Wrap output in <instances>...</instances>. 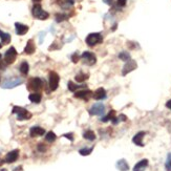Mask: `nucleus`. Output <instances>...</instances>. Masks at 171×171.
<instances>
[{
  "label": "nucleus",
  "instance_id": "obj_42",
  "mask_svg": "<svg viewBox=\"0 0 171 171\" xmlns=\"http://www.w3.org/2000/svg\"><path fill=\"white\" fill-rule=\"evenodd\" d=\"M1 47H2V44H1V43H0V48H1Z\"/></svg>",
  "mask_w": 171,
  "mask_h": 171
},
{
  "label": "nucleus",
  "instance_id": "obj_40",
  "mask_svg": "<svg viewBox=\"0 0 171 171\" xmlns=\"http://www.w3.org/2000/svg\"><path fill=\"white\" fill-rule=\"evenodd\" d=\"M126 117L125 116H123V114H121V116H120V118H119V120H123V121H126Z\"/></svg>",
  "mask_w": 171,
  "mask_h": 171
},
{
  "label": "nucleus",
  "instance_id": "obj_38",
  "mask_svg": "<svg viewBox=\"0 0 171 171\" xmlns=\"http://www.w3.org/2000/svg\"><path fill=\"white\" fill-rule=\"evenodd\" d=\"M103 2L106 3L107 6H112L113 3V0H103Z\"/></svg>",
  "mask_w": 171,
  "mask_h": 171
},
{
  "label": "nucleus",
  "instance_id": "obj_6",
  "mask_svg": "<svg viewBox=\"0 0 171 171\" xmlns=\"http://www.w3.org/2000/svg\"><path fill=\"white\" fill-rule=\"evenodd\" d=\"M17 58V50L15 47H10L8 50L6 52V54H4V62H6V64H12L15 62V60H16Z\"/></svg>",
  "mask_w": 171,
  "mask_h": 171
},
{
  "label": "nucleus",
  "instance_id": "obj_15",
  "mask_svg": "<svg viewBox=\"0 0 171 171\" xmlns=\"http://www.w3.org/2000/svg\"><path fill=\"white\" fill-rule=\"evenodd\" d=\"M36 50V45H35V42L33 39H29L27 43V46L24 48V53L27 55H33Z\"/></svg>",
  "mask_w": 171,
  "mask_h": 171
},
{
  "label": "nucleus",
  "instance_id": "obj_9",
  "mask_svg": "<svg viewBox=\"0 0 171 171\" xmlns=\"http://www.w3.org/2000/svg\"><path fill=\"white\" fill-rule=\"evenodd\" d=\"M104 111H105V106L103 105L102 103H98V104H94L91 106L88 112L91 116H102Z\"/></svg>",
  "mask_w": 171,
  "mask_h": 171
},
{
  "label": "nucleus",
  "instance_id": "obj_20",
  "mask_svg": "<svg viewBox=\"0 0 171 171\" xmlns=\"http://www.w3.org/2000/svg\"><path fill=\"white\" fill-rule=\"evenodd\" d=\"M116 167H117V169H119L120 171H128L129 170L128 163H127L126 160H124V158L119 160L118 162H117Z\"/></svg>",
  "mask_w": 171,
  "mask_h": 171
},
{
  "label": "nucleus",
  "instance_id": "obj_23",
  "mask_svg": "<svg viewBox=\"0 0 171 171\" xmlns=\"http://www.w3.org/2000/svg\"><path fill=\"white\" fill-rule=\"evenodd\" d=\"M29 65L27 62H22L21 65H20V73H21L23 76H27L29 74Z\"/></svg>",
  "mask_w": 171,
  "mask_h": 171
},
{
  "label": "nucleus",
  "instance_id": "obj_35",
  "mask_svg": "<svg viewBox=\"0 0 171 171\" xmlns=\"http://www.w3.org/2000/svg\"><path fill=\"white\" fill-rule=\"evenodd\" d=\"M38 150L40 152H44V151H46V146L44 144H39L38 145Z\"/></svg>",
  "mask_w": 171,
  "mask_h": 171
},
{
  "label": "nucleus",
  "instance_id": "obj_22",
  "mask_svg": "<svg viewBox=\"0 0 171 171\" xmlns=\"http://www.w3.org/2000/svg\"><path fill=\"white\" fill-rule=\"evenodd\" d=\"M83 137L87 141H95L96 140V134L92 130H86V131L83 133Z\"/></svg>",
  "mask_w": 171,
  "mask_h": 171
},
{
  "label": "nucleus",
  "instance_id": "obj_30",
  "mask_svg": "<svg viewBox=\"0 0 171 171\" xmlns=\"http://www.w3.org/2000/svg\"><path fill=\"white\" fill-rule=\"evenodd\" d=\"M119 59H121V60L123 61H129L130 60V55H129V53H127V52H122V53L119 54Z\"/></svg>",
  "mask_w": 171,
  "mask_h": 171
},
{
  "label": "nucleus",
  "instance_id": "obj_16",
  "mask_svg": "<svg viewBox=\"0 0 171 171\" xmlns=\"http://www.w3.org/2000/svg\"><path fill=\"white\" fill-rule=\"evenodd\" d=\"M145 134H146V132L145 131L137 132V133L133 137V139H132V142H133L135 145H137V146H144V143H143V137H145Z\"/></svg>",
  "mask_w": 171,
  "mask_h": 171
},
{
  "label": "nucleus",
  "instance_id": "obj_41",
  "mask_svg": "<svg viewBox=\"0 0 171 171\" xmlns=\"http://www.w3.org/2000/svg\"><path fill=\"white\" fill-rule=\"evenodd\" d=\"M33 1H34L35 3H39V2H41L42 0H33Z\"/></svg>",
  "mask_w": 171,
  "mask_h": 171
},
{
  "label": "nucleus",
  "instance_id": "obj_28",
  "mask_svg": "<svg viewBox=\"0 0 171 171\" xmlns=\"http://www.w3.org/2000/svg\"><path fill=\"white\" fill-rule=\"evenodd\" d=\"M56 139H57V137H56V134L54 133L53 131H48L47 133H46V135H45V140L50 143H53Z\"/></svg>",
  "mask_w": 171,
  "mask_h": 171
},
{
  "label": "nucleus",
  "instance_id": "obj_3",
  "mask_svg": "<svg viewBox=\"0 0 171 171\" xmlns=\"http://www.w3.org/2000/svg\"><path fill=\"white\" fill-rule=\"evenodd\" d=\"M85 42L88 46H95L97 44H101L103 42V36L100 33H91L86 37Z\"/></svg>",
  "mask_w": 171,
  "mask_h": 171
},
{
  "label": "nucleus",
  "instance_id": "obj_7",
  "mask_svg": "<svg viewBox=\"0 0 171 171\" xmlns=\"http://www.w3.org/2000/svg\"><path fill=\"white\" fill-rule=\"evenodd\" d=\"M81 58L82 60L84 61V63L87 64V65H94L97 62V57L91 52H84L81 55Z\"/></svg>",
  "mask_w": 171,
  "mask_h": 171
},
{
  "label": "nucleus",
  "instance_id": "obj_13",
  "mask_svg": "<svg viewBox=\"0 0 171 171\" xmlns=\"http://www.w3.org/2000/svg\"><path fill=\"white\" fill-rule=\"evenodd\" d=\"M15 29H16V34L19 35V36H23V35H25L29 29L27 25L22 24V23H19V22H16V23H15Z\"/></svg>",
  "mask_w": 171,
  "mask_h": 171
},
{
  "label": "nucleus",
  "instance_id": "obj_18",
  "mask_svg": "<svg viewBox=\"0 0 171 171\" xmlns=\"http://www.w3.org/2000/svg\"><path fill=\"white\" fill-rule=\"evenodd\" d=\"M103 122H108V121H112L113 124H118L119 123V119L116 118V111L110 110L108 112V114L104 118H102Z\"/></svg>",
  "mask_w": 171,
  "mask_h": 171
},
{
  "label": "nucleus",
  "instance_id": "obj_1",
  "mask_svg": "<svg viewBox=\"0 0 171 171\" xmlns=\"http://www.w3.org/2000/svg\"><path fill=\"white\" fill-rule=\"evenodd\" d=\"M32 14L35 18L39 19V20H45V19H47L48 17H50V14H48L47 12H45L39 3H36V4L33 6Z\"/></svg>",
  "mask_w": 171,
  "mask_h": 171
},
{
  "label": "nucleus",
  "instance_id": "obj_43",
  "mask_svg": "<svg viewBox=\"0 0 171 171\" xmlns=\"http://www.w3.org/2000/svg\"><path fill=\"white\" fill-rule=\"evenodd\" d=\"M0 59H1V54H0Z\"/></svg>",
  "mask_w": 171,
  "mask_h": 171
},
{
  "label": "nucleus",
  "instance_id": "obj_2",
  "mask_svg": "<svg viewBox=\"0 0 171 171\" xmlns=\"http://www.w3.org/2000/svg\"><path fill=\"white\" fill-rule=\"evenodd\" d=\"M12 112L14 114H17V119L19 121H23V120H29L32 118V113L25 109V108L19 107V106H14Z\"/></svg>",
  "mask_w": 171,
  "mask_h": 171
},
{
  "label": "nucleus",
  "instance_id": "obj_21",
  "mask_svg": "<svg viewBox=\"0 0 171 171\" xmlns=\"http://www.w3.org/2000/svg\"><path fill=\"white\" fill-rule=\"evenodd\" d=\"M0 39L2 41V44H8L11 42V35L0 31Z\"/></svg>",
  "mask_w": 171,
  "mask_h": 171
},
{
  "label": "nucleus",
  "instance_id": "obj_24",
  "mask_svg": "<svg viewBox=\"0 0 171 171\" xmlns=\"http://www.w3.org/2000/svg\"><path fill=\"white\" fill-rule=\"evenodd\" d=\"M81 87H86V85H76L73 81H69L68 82V89L70 91H76L77 89H80Z\"/></svg>",
  "mask_w": 171,
  "mask_h": 171
},
{
  "label": "nucleus",
  "instance_id": "obj_8",
  "mask_svg": "<svg viewBox=\"0 0 171 171\" xmlns=\"http://www.w3.org/2000/svg\"><path fill=\"white\" fill-rule=\"evenodd\" d=\"M41 87H42V80L40 78H32L27 83V89L29 90L37 91V90L41 89Z\"/></svg>",
  "mask_w": 171,
  "mask_h": 171
},
{
  "label": "nucleus",
  "instance_id": "obj_36",
  "mask_svg": "<svg viewBox=\"0 0 171 171\" xmlns=\"http://www.w3.org/2000/svg\"><path fill=\"white\" fill-rule=\"evenodd\" d=\"M63 137H67V139L69 140V141H74V135H73V133H65V134H63Z\"/></svg>",
  "mask_w": 171,
  "mask_h": 171
},
{
  "label": "nucleus",
  "instance_id": "obj_4",
  "mask_svg": "<svg viewBox=\"0 0 171 171\" xmlns=\"http://www.w3.org/2000/svg\"><path fill=\"white\" fill-rule=\"evenodd\" d=\"M22 80L20 78H11V79H6L1 83V87L6 88V89H11L14 87H17L22 84Z\"/></svg>",
  "mask_w": 171,
  "mask_h": 171
},
{
  "label": "nucleus",
  "instance_id": "obj_12",
  "mask_svg": "<svg viewBox=\"0 0 171 171\" xmlns=\"http://www.w3.org/2000/svg\"><path fill=\"white\" fill-rule=\"evenodd\" d=\"M19 158V150L18 149H15V150H12L10 152L6 154V163H14V162H16Z\"/></svg>",
  "mask_w": 171,
  "mask_h": 171
},
{
  "label": "nucleus",
  "instance_id": "obj_11",
  "mask_svg": "<svg viewBox=\"0 0 171 171\" xmlns=\"http://www.w3.org/2000/svg\"><path fill=\"white\" fill-rule=\"evenodd\" d=\"M91 95H92V92L90 91L89 89H81V90H79V91L75 92L74 97L77 98V99H83V100L87 101L90 97H91Z\"/></svg>",
  "mask_w": 171,
  "mask_h": 171
},
{
  "label": "nucleus",
  "instance_id": "obj_26",
  "mask_svg": "<svg viewBox=\"0 0 171 171\" xmlns=\"http://www.w3.org/2000/svg\"><path fill=\"white\" fill-rule=\"evenodd\" d=\"M74 0H64L63 2L61 3V8H64V10H67V8H71V6H74Z\"/></svg>",
  "mask_w": 171,
  "mask_h": 171
},
{
  "label": "nucleus",
  "instance_id": "obj_34",
  "mask_svg": "<svg viewBox=\"0 0 171 171\" xmlns=\"http://www.w3.org/2000/svg\"><path fill=\"white\" fill-rule=\"evenodd\" d=\"M80 58H81V56H79L77 53H75L74 55L71 56V60H73L74 63H78V61H79Z\"/></svg>",
  "mask_w": 171,
  "mask_h": 171
},
{
  "label": "nucleus",
  "instance_id": "obj_27",
  "mask_svg": "<svg viewBox=\"0 0 171 171\" xmlns=\"http://www.w3.org/2000/svg\"><path fill=\"white\" fill-rule=\"evenodd\" d=\"M69 16L66 14H56V21L57 22H62L64 20H67Z\"/></svg>",
  "mask_w": 171,
  "mask_h": 171
},
{
  "label": "nucleus",
  "instance_id": "obj_33",
  "mask_svg": "<svg viewBox=\"0 0 171 171\" xmlns=\"http://www.w3.org/2000/svg\"><path fill=\"white\" fill-rule=\"evenodd\" d=\"M127 3V0H117V6L119 8H124V6H126Z\"/></svg>",
  "mask_w": 171,
  "mask_h": 171
},
{
  "label": "nucleus",
  "instance_id": "obj_37",
  "mask_svg": "<svg viewBox=\"0 0 171 171\" xmlns=\"http://www.w3.org/2000/svg\"><path fill=\"white\" fill-rule=\"evenodd\" d=\"M127 44H128V47L130 48V50H134V44H137V43H134V42H130V41H128L127 42Z\"/></svg>",
  "mask_w": 171,
  "mask_h": 171
},
{
  "label": "nucleus",
  "instance_id": "obj_39",
  "mask_svg": "<svg viewBox=\"0 0 171 171\" xmlns=\"http://www.w3.org/2000/svg\"><path fill=\"white\" fill-rule=\"evenodd\" d=\"M166 107L169 108V109L171 110V100L167 101V103H166Z\"/></svg>",
  "mask_w": 171,
  "mask_h": 171
},
{
  "label": "nucleus",
  "instance_id": "obj_29",
  "mask_svg": "<svg viewBox=\"0 0 171 171\" xmlns=\"http://www.w3.org/2000/svg\"><path fill=\"white\" fill-rule=\"evenodd\" d=\"M88 77H89L88 75H85V74H83V73H80L79 75H77V76L75 77V79H76L77 82H83L86 79H88Z\"/></svg>",
  "mask_w": 171,
  "mask_h": 171
},
{
  "label": "nucleus",
  "instance_id": "obj_31",
  "mask_svg": "<svg viewBox=\"0 0 171 171\" xmlns=\"http://www.w3.org/2000/svg\"><path fill=\"white\" fill-rule=\"evenodd\" d=\"M94 150V148H82V149L79 150V153L81 155H83V156H86V155L90 154L91 153V151Z\"/></svg>",
  "mask_w": 171,
  "mask_h": 171
},
{
  "label": "nucleus",
  "instance_id": "obj_25",
  "mask_svg": "<svg viewBox=\"0 0 171 171\" xmlns=\"http://www.w3.org/2000/svg\"><path fill=\"white\" fill-rule=\"evenodd\" d=\"M29 99L32 101L33 103H40V101H41V95H39L37 92H36V94H31Z\"/></svg>",
  "mask_w": 171,
  "mask_h": 171
},
{
  "label": "nucleus",
  "instance_id": "obj_19",
  "mask_svg": "<svg viewBox=\"0 0 171 171\" xmlns=\"http://www.w3.org/2000/svg\"><path fill=\"white\" fill-rule=\"evenodd\" d=\"M148 166V160L144 158V160L140 161L139 163L135 164V166L133 167V171H145V169L147 168Z\"/></svg>",
  "mask_w": 171,
  "mask_h": 171
},
{
  "label": "nucleus",
  "instance_id": "obj_5",
  "mask_svg": "<svg viewBox=\"0 0 171 171\" xmlns=\"http://www.w3.org/2000/svg\"><path fill=\"white\" fill-rule=\"evenodd\" d=\"M59 81H60V77L56 71H50V76H48V84H50V90H56L59 86Z\"/></svg>",
  "mask_w": 171,
  "mask_h": 171
},
{
  "label": "nucleus",
  "instance_id": "obj_14",
  "mask_svg": "<svg viewBox=\"0 0 171 171\" xmlns=\"http://www.w3.org/2000/svg\"><path fill=\"white\" fill-rule=\"evenodd\" d=\"M92 98L95 99V100H104L106 99V90L103 88V87H100V88H98L95 92H94V95H92Z\"/></svg>",
  "mask_w": 171,
  "mask_h": 171
},
{
  "label": "nucleus",
  "instance_id": "obj_10",
  "mask_svg": "<svg viewBox=\"0 0 171 171\" xmlns=\"http://www.w3.org/2000/svg\"><path fill=\"white\" fill-rule=\"evenodd\" d=\"M137 67V64L134 60L127 61L126 63H125V65L123 66V69H122V75H123V76H126L127 74L131 73V71L134 70Z\"/></svg>",
  "mask_w": 171,
  "mask_h": 171
},
{
  "label": "nucleus",
  "instance_id": "obj_17",
  "mask_svg": "<svg viewBox=\"0 0 171 171\" xmlns=\"http://www.w3.org/2000/svg\"><path fill=\"white\" fill-rule=\"evenodd\" d=\"M44 133H45V130L39 126H34L31 128V130H29V134H31V137H40V135H43Z\"/></svg>",
  "mask_w": 171,
  "mask_h": 171
},
{
  "label": "nucleus",
  "instance_id": "obj_32",
  "mask_svg": "<svg viewBox=\"0 0 171 171\" xmlns=\"http://www.w3.org/2000/svg\"><path fill=\"white\" fill-rule=\"evenodd\" d=\"M166 169L168 171L171 170V153L168 155V158H167V162H166Z\"/></svg>",
  "mask_w": 171,
  "mask_h": 171
}]
</instances>
